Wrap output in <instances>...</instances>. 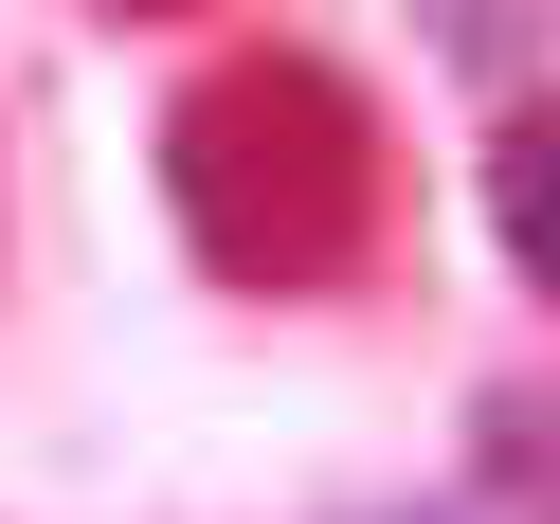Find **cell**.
Returning <instances> with one entry per match:
<instances>
[{
  "instance_id": "cell-1",
  "label": "cell",
  "mask_w": 560,
  "mask_h": 524,
  "mask_svg": "<svg viewBox=\"0 0 560 524\" xmlns=\"http://www.w3.org/2000/svg\"><path fill=\"white\" fill-rule=\"evenodd\" d=\"M163 199H182L199 271L235 290H326L380 235V109L326 55H218L163 109Z\"/></svg>"
},
{
  "instance_id": "cell-2",
  "label": "cell",
  "mask_w": 560,
  "mask_h": 524,
  "mask_svg": "<svg viewBox=\"0 0 560 524\" xmlns=\"http://www.w3.org/2000/svg\"><path fill=\"white\" fill-rule=\"evenodd\" d=\"M488 218H506V254L560 290V109H524L506 145H488Z\"/></svg>"
},
{
  "instance_id": "cell-3",
  "label": "cell",
  "mask_w": 560,
  "mask_h": 524,
  "mask_svg": "<svg viewBox=\"0 0 560 524\" xmlns=\"http://www.w3.org/2000/svg\"><path fill=\"white\" fill-rule=\"evenodd\" d=\"M109 19H199V0H109Z\"/></svg>"
},
{
  "instance_id": "cell-4",
  "label": "cell",
  "mask_w": 560,
  "mask_h": 524,
  "mask_svg": "<svg viewBox=\"0 0 560 524\" xmlns=\"http://www.w3.org/2000/svg\"><path fill=\"white\" fill-rule=\"evenodd\" d=\"M398 524H416V506H398Z\"/></svg>"
}]
</instances>
